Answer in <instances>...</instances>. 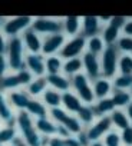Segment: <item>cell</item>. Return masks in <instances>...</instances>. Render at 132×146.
<instances>
[{
  "instance_id": "8992f818",
  "label": "cell",
  "mask_w": 132,
  "mask_h": 146,
  "mask_svg": "<svg viewBox=\"0 0 132 146\" xmlns=\"http://www.w3.org/2000/svg\"><path fill=\"white\" fill-rule=\"evenodd\" d=\"M32 30H35L40 37L49 36V35H56L62 33V20L55 19V17H33L32 22Z\"/></svg>"
},
{
  "instance_id": "2e32d148",
  "label": "cell",
  "mask_w": 132,
  "mask_h": 146,
  "mask_svg": "<svg viewBox=\"0 0 132 146\" xmlns=\"http://www.w3.org/2000/svg\"><path fill=\"white\" fill-rule=\"evenodd\" d=\"M35 127L37 130V133L42 137H53L57 135V125L49 117H40V119H35Z\"/></svg>"
},
{
  "instance_id": "74e56055",
  "label": "cell",
  "mask_w": 132,
  "mask_h": 146,
  "mask_svg": "<svg viewBox=\"0 0 132 146\" xmlns=\"http://www.w3.org/2000/svg\"><path fill=\"white\" fill-rule=\"evenodd\" d=\"M118 52H122L123 54H132V37L131 36H121L118 42L115 43Z\"/></svg>"
},
{
  "instance_id": "3957f363",
  "label": "cell",
  "mask_w": 132,
  "mask_h": 146,
  "mask_svg": "<svg viewBox=\"0 0 132 146\" xmlns=\"http://www.w3.org/2000/svg\"><path fill=\"white\" fill-rule=\"evenodd\" d=\"M118 60H119V52L115 44L106 46L102 52L99 62H101V76L106 79H113L118 73Z\"/></svg>"
},
{
  "instance_id": "8fae6325",
  "label": "cell",
  "mask_w": 132,
  "mask_h": 146,
  "mask_svg": "<svg viewBox=\"0 0 132 146\" xmlns=\"http://www.w3.org/2000/svg\"><path fill=\"white\" fill-rule=\"evenodd\" d=\"M25 69H27L33 78L46 76L45 72V56L40 53H26L25 57Z\"/></svg>"
},
{
  "instance_id": "c3c4849f",
  "label": "cell",
  "mask_w": 132,
  "mask_h": 146,
  "mask_svg": "<svg viewBox=\"0 0 132 146\" xmlns=\"http://www.w3.org/2000/svg\"><path fill=\"white\" fill-rule=\"evenodd\" d=\"M5 22H6V17H2V16H0V30L3 29V25H5Z\"/></svg>"
},
{
  "instance_id": "9a60e30c",
  "label": "cell",
  "mask_w": 132,
  "mask_h": 146,
  "mask_svg": "<svg viewBox=\"0 0 132 146\" xmlns=\"http://www.w3.org/2000/svg\"><path fill=\"white\" fill-rule=\"evenodd\" d=\"M92 90H93L95 100H101V99L109 98L111 93H112V90H113L112 80L101 76V78H98L96 80L92 82Z\"/></svg>"
},
{
  "instance_id": "5bb4252c",
  "label": "cell",
  "mask_w": 132,
  "mask_h": 146,
  "mask_svg": "<svg viewBox=\"0 0 132 146\" xmlns=\"http://www.w3.org/2000/svg\"><path fill=\"white\" fill-rule=\"evenodd\" d=\"M101 33V22L98 16H85L81 17V35L85 39L99 36Z\"/></svg>"
},
{
  "instance_id": "7a4b0ae2",
  "label": "cell",
  "mask_w": 132,
  "mask_h": 146,
  "mask_svg": "<svg viewBox=\"0 0 132 146\" xmlns=\"http://www.w3.org/2000/svg\"><path fill=\"white\" fill-rule=\"evenodd\" d=\"M6 59L9 64V70L16 73L20 69L25 67V57H26V50L25 46L20 40V37H12L7 42V49H6Z\"/></svg>"
},
{
  "instance_id": "d590c367",
  "label": "cell",
  "mask_w": 132,
  "mask_h": 146,
  "mask_svg": "<svg viewBox=\"0 0 132 146\" xmlns=\"http://www.w3.org/2000/svg\"><path fill=\"white\" fill-rule=\"evenodd\" d=\"M119 75H132V54H121L118 60Z\"/></svg>"
},
{
  "instance_id": "bcb514c9",
  "label": "cell",
  "mask_w": 132,
  "mask_h": 146,
  "mask_svg": "<svg viewBox=\"0 0 132 146\" xmlns=\"http://www.w3.org/2000/svg\"><path fill=\"white\" fill-rule=\"evenodd\" d=\"M125 113H126V116H128V119H129V122H131V125H132V103H129V105H128V108H126Z\"/></svg>"
},
{
  "instance_id": "cb8c5ba5",
  "label": "cell",
  "mask_w": 132,
  "mask_h": 146,
  "mask_svg": "<svg viewBox=\"0 0 132 146\" xmlns=\"http://www.w3.org/2000/svg\"><path fill=\"white\" fill-rule=\"evenodd\" d=\"M111 100L115 106V109H126L129 103H132V98L129 95V90H119V89H113L111 93Z\"/></svg>"
},
{
  "instance_id": "e575fe53",
  "label": "cell",
  "mask_w": 132,
  "mask_h": 146,
  "mask_svg": "<svg viewBox=\"0 0 132 146\" xmlns=\"http://www.w3.org/2000/svg\"><path fill=\"white\" fill-rule=\"evenodd\" d=\"M113 89L119 90H129L132 88V75H116L112 79Z\"/></svg>"
},
{
  "instance_id": "f5cc1de1",
  "label": "cell",
  "mask_w": 132,
  "mask_h": 146,
  "mask_svg": "<svg viewBox=\"0 0 132 146\" xmlns=\"http://www.w3.org/2000/svg\"><path fill=\"white\" fill-rule=\"evenodd\" d=\"M0 127H2V122H0Z\"/></svg>"
},
{
  "instance_id": "836d02e7",
  "label": "cell",
  "mask_w": 132,
  "mask_h": 146,
  "mask_svg": "<svg viewBox=\"0 0 132 146\" xmlns=\"http://www.w3.org/2000/svg\"><path fill=\"white\" fill-rule=\"evenodd\" d=\"M46 146H81L76 136H69V137H59L53 136L47 139Z\"/></svg>"
},
{
  "instance_id": "d6a6232c",
  "label": "cell",
  "mask_w": 132,
  "mask_h": 146,
  "mask_svg": "<svg viewBox=\"0 0 132 146\" xmlns=\"http://www.w3.org/2000/svg\"><path fill=\"white\" fill-rule=\"evenodd\" d=\"M102 35H101V37H102V40H103V43L106 44V46H112V44H115L116 42H118V39L121 37L119 36V29H116V27H113V26H111V25H106L102 30Z\"/></svg>"
},
{
  "instance_id": "e0dca14e",
  "label": "cell",
  "mask_w": 132,
  "mask_h": 146,
  "mask_svg": "<svg viewBox=\"0 0 132 146\" xmlns=\"http://www.w3.org/2000/svg\"><path fill=\"white\" fill-rule=\"evenodd\" d=\"M46 80H47V86L59 93H66L72 89L71 79L63 76L62 73H59V75H46Z\"/></svg>"
},
{
  "instance_id": "ee69618b",
  "label": "cell",
  "mask_w": 132,
  "mask_h": 146,
  "mask_svg": "<svg viewBox=\"0 0 132 146\" xmlns=\"http://www.w3.org/2000/svg\"><path fill=\"white\" fill-rule=\"evenodd\" d=\"M122 30H123L125 36H131L132 37V20H126V23H125Z\"/></svg>"
},
{
  "instance_id": "6da1fadb",
  "label": "cell",
  "mask_w": 132,
  "mask_h": 146,
  "mask_svg": "<svg viewBox=\"0 0 132 146\" xmlns=\"http://www.w3.org/2000/svg\"><path fill=\"white\" fill-rule=\"evenodd\" d=\"M15 126L17 129L19 136L25 140L27 146H46L47 139L42 137L36 127H35V119L26 112H17L15 119Z\"/></svg>"
},
{
  "instance_id": "ac0fdd59",
  "label": "cell",
  "mask_w": 132,
  "mask_h": 146,
  "mask_svg": "<svg viewBox=\"0 0 132 146\" xmlns=\"http://www.w3.org/2000/svg\"><path fill=\"white\" fill-rule=\"evenodd\" d=\"M62 33L66 39H71L81 35V17L78 16H66L62 19Z\"/></svg>"
},
{
  "instance_id": "4dcf8cb0",
  "label": "cell",
  "mask_w": 132,
  "mask_h": 146,
  "mask_svg": "<svg viewBox=\"0 0 132 146\" xmlns=\"http://www.w3.org/2000/svg\"><path fill=\"white\" fill-rule=\"evenodd\" d=\"M17 136V129L13 125H5L0 127V143L2 145H12Z\"/></svg>"
},
{
  "instance_id": "f1b7e54d",
  "label": "cell",
  "mask_w": 132,
  "mask_h": 146,
  "mask_svg": "<svg viewBox=\"0 0 132 146\" xmlns=\"http://www.w3.org/2000/svg\"><path fill=\"white\" fill-rule=\"evenodd\" d=\"M62 66H63V60L60 59L59 54H52L45 57L46 75H59V73H62Z\"/></svg>"
},
{
  "instance_id": "603a6c76",
  "label": "cell",
  "mask_w": 132,
  "mask_h": 146,
  "mask_svg": "<svg viewBox=\"0 0 132 146\" xmlns=\"http://www.w3.org/2000/svg\"><path fill=\"white\" fill-rule=\"evenodd\" d=\"M42 103L47 108V109H55V108H62V93L47 88L43 95L40 96Z\"/></svg>"
},
{
  "instance_id": "ba28073f",
  "label": "cell",
  "mask_w": 132,
  "mask_h": 146,
  "mask_svg": "<svg viewBox=\"0 0 132 146\" xmlns=\"http://www.w3.org/2000/svg\"><path fill=\"white\" fill-rule=\"evenodd\" d=\"M112 129L113 127H112V122H111L109 116H103V117H98L89 127H86L85 133H86L89 142L93 143V142H101L103 139V136Z\"/></svg>"
},
{
  "instance_id": "30bf717a",
  "label": "cell",
  "mask_w": 132,
  "mask_h": 146,
  "mask_svg": "<svg viewBox=\"0 0 132 146\" xmlns=\"http://www.w3.org/2000/svg\"><path fill=\"white\" fill-rule=\"evenodd\" d=\"M82 64H83V73L86 75V78L93 82L98 78H101V62H99V56H95L89 52H85L82 56Z\"/></svg>"
},
{
  "instance_id": "ffe728a7",
  "label": "cell",
  "mask_w": 132,
  "mask_h": 146,
  "mask_svg": "<svg viewBox=\"0 0 132 146\" xmlns=\"http://www.w3.org/2000/svg\"><path fill=\"white\" fill-rule=\"evenodd\" d=\"M47 80H46V76H40V78H35L26 88L25 90L27 92V95L32 98V99H40V96L43 95V92L47 89Z\"/></svg>"
},
{
  "instance_id": "f6af8a7d",
  "label": "cell",
  "mask_w": 132,
  "mask_h": 146,
  "mask_svg": "<svg viewBox=\"0 0 132 146\" xmlns=\"http://www.w3.org/2000/svg\"><path fill=\"white\" fill-rule=\"evenodd\" d=\"M12 145H13V146H27V145L25 143V140H23L20 136H17V137L13 140V143H12Z\"/></svg>"
},
{
  "instance_id": "52a82bcc",
  "label": "cell",
  "mask_w": 132,
  "mask_h": 146,
  "mask_svg": "<svg viewBox=\"0 0 132 146\" xmlns=\"http://www.w3.org/2000/svg\"><path fill=\"white\" fill-rule=\"evenodd\" d=\"M86 50V39L79 35L71 39H66L62 50L59 52V56L62 60H68V59H73V57H81Z\"/></svg>"
},
{
  "instance_id": "b9f144b4",
  "label": "cell",
  "mask_w": 132,
  "mask_h": 146,
  "mask_svg": "<svg viewBox=\"0 0 132 146\" xmlns=\"http://www.w3.org/2000/svg\"><path fill=\"white\" fill-rule=\"evenodd\" d=\"M9 70V64H7V59L5 54H0V78H3L5 75H7Z\"/></svg>"
},
{
  "instance_id": "7dc6e473",
  "label": "cell",
  "mask_w": 132,
  "mask_h": 146,
  "mask_svg": "<svg viewBox=\"0 0 132 146\" xmlns=\"http://www.w3.org/2000/svg\"><path fill=\"white\" fill-rule=\"evenodd\" d=\"M111 17H112V16H99L98 19H99L101 23H106V25H108V23L111 22Z\"/></svg>"
},
{
  "instance_id": "5b68a950",
  "label": "cell",
  "mask_w": 132,
  "mask_h": 146,
  "mask_svg": "<svg viewBox=\"0 0 132 146\" xmlns=\"http://www.w3.org/2000/svg\"><path fill=\"white\" fill-rule=\"evenodd\" d=\"M32 22H33V17H30V16H16V17H10V19H6L2 32H3V35H5L7 39L20 37V35L32 26Z\"/></svg>"
},
{
  "instance_id": "60d3db41",
  "label": "cell",
  "mask_w": 132,
  "mask_h": 146,
  "mask_svg": "<svg viewBox=\"0 0 132 146\" xmlns=\"http://www.w3.org/2000/svg\"><path fill=\"white\" fill-rule=\"evenodd\" d=\"M125 23H126V17H123V16H112V17H111V22H109L108 25H111V26H113V27L122 30L123 26H125Z\"/></svg>"
},
{
  "instance_id": "d4e9b609",
  "label": "cell",
  "mask_w": 132,
  "mask_h": 146,
  "mask_svg": "<svg viewBox=\"0 0 132 146\" xmlns=\"http://www.w3.org/2000/svg\"><path fill=\"white\" fill-rule=\"evenodd\" d=\"M92 109H93V113L98 119V117L109 116L115 110V106H113L111 98H105V99H101V100H95V103L92 105Z\"/></svg>"
},
{
  "instance_id": "277c9868",
  "label": "cell",
  "mask_w": 132,
  "mask_h": 146,
  "mask_svg": "<svg viewBox=\"0 0 132 146\" xmlns=\"http://www.w3.org/2000/svg\"><path fill=\"white\" fill-rule=\"evenodd\" d=\"M71 88L73 89V93L81 99V102L83 105H93L95 103L92 82L86 78V75L83 72L71 78Z\"/></svg>"
},
{
  "instance_id": "83f0119b",
  "label": "cell",
  "mask_w": 132,
  "mask_h": 146,
  "mask_svg": "<svg viewBox=\"0 0 132 146\" xmlns=\"http://www.w3.org/2000/svg\"><path fill=\"white\" fill-rule=\"evenodd\" d=\"M26 112L33 117V119H40V117H46L47 113H49V109L42 103L40 99H30L27 108H26Z\"/></svg>"
},
{
  "instance_id": "f907efd6",
  "label": "cell",
  "mask_w": 132,
  "mask_h": 146,
  "mask_svg": "<svg viewBox=\"0 0 132 146\" xmlns=\"http://www.w3.org/2000/svg\"><path fill=\"white\" fill-rule=\"evenodd\" d=\"M129 95H131V98H132V88L129 89Z\"/></svg>"
},
{
  "instance_id": "f546056e",
  "label": "cell",
  "mask_w": 132,
  "mask_h": 146,
  "mask_svg": "<svg viewBox=\"0 0 132 146\" xmlns=\"http://www.w3.org/2000/svg\"><path fill=\"white\" fill-rule=\"evenodd\" d=\"M78 117V120L82 123V126L86 129L89 127L95 120H96V116L93 113V109H92V105H82V108L78 110V113L75 115Z\"/></svg>"
},
{
  "instance_id": "8d00e7d4",
  "label": "cell",
  "mask_w": 132,
  "mask_h": 146,
  "mask_svg": "<svg viewBox=\"0 0 132 146\" xmlns=\"http://www.w3.org/2000/svg\"><path fill=\"white\" fill-rule=\"evenodd\" d=\"M101 142L103 143V146H122L121 135H119V132L115 130V129L109 130V132L103 136V139H102Z\"/></svg>"
},
{
  "instance_id": "7bdbcfd3",
  "label": "cell",
  "mask_w": 132,
  "mask_h": 146,
  "mask_svg": "<svg viewBox=\"0 0 132 146\" xmlns=\"http://www.w3.org/2000/svg\"><path fill=\"white\" fill-rule=\"evenodd\" d=\"M7 42H9V39L3 35V32H2V30H0V54H6Z\"/></svg>"
},
{
  "instance_id": "f35d334b",
  "label": "cell",
  "mask_w": 132,
  "mask_h": 146,
  "mask_svg": "<svg viewBox=\"0 0 132 146\" xmlns=\"http://www.w3.org/2000/svg\"><path fill=\"white\" fill-rule=\"evenodd\" d=\"M16 76H17V79H19V83H20V88H26L35 78H33V75H32V73L27 70V69H20L19 72H16Z\"/></svg>"
},
{
  "instance_id": "7c38bea8",
  "label": "cell",
  "mask_w": 132,
  "mask_h": 146,
  "mask_svg": "<svg viewBox=\"0 0 132 146\" xmlns=\"http://www.w3.org/2000/svg\"><path fill=\"white\" fill-rule=\"evenodd\" d=\"M6 98H7V100H9L12 109H13L16 113L26 110V108H27V105H29V102H30V99H32L23 88L6 93Z\"/></svg>"
},
{
  "instance_id": "44dd1931",
  "label": "cell",
  "mask_w": 132,
  "mask_h": 146,
  "mask_svg": "<svg viewBox=\"0 0 132 146\" xmlns=\"http://www.w3.org/2000/svg\"><path fill=\"white\" fill-rule=\"evenodd\" d=\"M82 102H81V99L73 93V92H66V93H62V108L68 112V113H71V115H76L78 113V110L82 108Z\"/></svg>"
},
{
  "instance_id": "d6986e66",
  "label": "cell",
  "mask_w": 132,
  "mask_h": 146,
  "mask_svg": "<svg viewBox=\"0 0 132 146\" xmlns=\"http://www.w3.org/2000/svg\"><path fill=\"white\" fill-rule=\"evenodd\" d=\"M15 119H16V112L12 109L6 95L0 92V122L5 125L15 126Z\"/></svg>"
},
{
  "instance_id": "816d5d0a",
  "label": "cell",
  "mask_w": 132,
  "mask_h": 146,
  "mask_svg": "<svg viewBox=\"0 0 132 146\" xmlns=\"http://www.w3.org/2000/svg\"><path fill=\"white\" fill-rule=\"evenodd\" d=\"M2 146H13V145H2Z\"/></svg>"
},
{
  "instance_id": "484cf974",
  "label": "cell",
  "mask_w": 132,
  "mask_h": 146,
  "mask_svg": "<svg viewBox=\"0 0 132 146\" xmlns=\"http://www.w3.org/2000/svg\"><path fill=\"white\" fill-rule=\"evenodd\" d=\"M109 119L112 122V127H115V130H118V132H121V130L126 129L128 126H131V122H129L125 110H122V109H115L109 115Z\"/></svg>"
},
{
  "instance_id": "1f68e13d",
  "label": "cell",
  "mask_w": 132,
  "mask_h": 146,
  "mask_svg": "<svg viewBox=\"0 0 132 146\" xmlns=\"http://www.w3.org/2000/svg\"><path fill=\"white\" fill-rule=\"evenodd\" d=\"M105 47H106V44L103 43L101 35L86 39V52H89V53H92L95 56H101L102 52L105 50Z\"/></svg>"
},
{
  "instance_id": "681fc988",
  "label": "cell",
  "mask_w": 132,
  "mask_h": 146,
  "mask_svg": "<svg viewBox=\"0 0 132 146\" xmlns=\"http://www.w3.org/2000/svg\"><path fill=\"white\" fill-rule=\"evenodd\" d=\"M89 146H103V143H102V142H93V143H91Z\"/></svg>"
},
{
  "instance_id": "4fadbf2b",
  "label": "cell",
  "mask_w": 132,
  "mask_h": 146,
  "mask_svg": "<svg viewBox=\"0 0 132 146\" xmlns=\"http://www.w3.org/2000/svg\"><path fill=\"white\" fill-rule=\"evenodd\" d=\"M20 40L25 46L26 53H40L42 49V37L32 30V27H29L27 30H25L20 35Z\"/></svg>"
},
{
  "instance_id": "4316f807",
  "label": "cell",
  "mask_w": 132,
  "mask_h": 146,
  "mask_svg": "<svg viewBox=\"0 0 132 146\" xmlns=\"http://www.w3.org/2000/svg\"><path fill=\"white\" fill-rule=\"evenodd\" d=\"M16 89H20V83H19V79L16 76V73L9 72L7 75L0 78V92L6 95V93H9L12 90H16Z\"/></svg>"
},
{
  "instance_id": "9c48e42d",
  "label": "cell",
  "mask_w": 132,
  "mask_h": 146,
  "mask_svg": "<svg viewBox=\"0 0 132 146\" xmlns=\"http://www.w3.org/2000/svg\"><path fill=\"white\" fill-rule=\"evenodd\" d=\"M65 42H66V36L63 33H56V35H49V36L42 37L40 54H43L45 57L52 56V54H59Z\"/></svg>"
},
{
  "instance_id": "ab89813d",
  "label": "cell",
  "mask_w": 132,
  "mask_h": 146,
  "mask_svg": "<svg viewBox=\"0 0 132 146\" xmlns=\"http://www.w3.org/2000/svg\"><path fill=\"white\" fill-rule=\"evenodd\" d=\"M122 146H132V125L119 132Z\"/></svg>"
},
{
  "instance_id": "db71d44e",
  "label": "cell",
  "mask_w": 132,
  "mask_h": 146,
  "mask_svg": "<svg viewBox=\"0 0 132 146\" xmlns=\"http://www.w3.org/2000/svg\"><path fill=\"white\" fill-rule=\"evenodd\" d=\"M0 146H2V143H0Z\"/></svg>"
},
{
  "instance_id": "7402d4cb",
  "label": "cell",
  "mask_w": 132,
  "mask_h": 146,
  "mask_svg": "<svg viewBox=\"0 0 132 146\" xmlns=\"http://www.w3.org/2000/svg\"><path fill=\"white\" fill-rule=\"evenodd\" d=\"M83 70V64H82V59L81 57H73V59H68L63 60V66H62V75L66 78H73L78 73H82Z\"/></svg>"
}]
</instances>
